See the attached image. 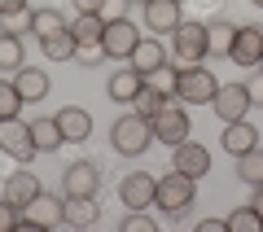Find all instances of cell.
<instances>
[{
	"label": "cell",
	"instance_id": "obj_1",
	"mask_svg": "<svg viewBox=\"0 0 263 232\" xmlns=\"http://www.w3.org/2000/svg\"><path fill=\"white\" fill-rule=\"evenodd\" d=\"M110 145H114V153H123V158H141L145 149L154 145V123L145 119V114H119L114 119V127H110Z\"/></svg>",
	"mask_w": 263,
	"mask_h": 232
},
{
	"label": "cell",
	"instance_id": "obj_2",
	"mask_svg": "<svg viewBox=\"0 0 263 232\" xmlns=\"http://www.w3.org/2000/svg\"><path fill=\"white\" fill-rule=\"evenodd\" d=\"M193 202H197V180L171 167V176L158 180V202H154V206H158L162 215H171V219H180Z\"/></svg>",
	"mask_w": 263,
	"mask_h": 232
},
{
	"label": "cell",
	"instance_id": "obj_3",
	"mask_svg": "<svg viewBox=\"0 0 263 232\" xmlns=\"http://www.w3.org/2000/svg\"><path fill=\"white\" fill-rule=\"evenodd\" d=\"M215 92H219V79L206 70V66H180L176 101H184V105H211Z\"/></svg>",
	"mask_w": 263,
	"mask_h": 232
},
{
	"label": "cell",
	"instance_id": "obj_4",
	"mask_svg": "<svg viewBox=\"0 0 263 232\" xmlns=\"http://www.w3.org/2000/svg\"><path fill=\"white\" fill-rule=\"evenodd\" d=\"M171 57H176L180 66H202L211 57L206 48V22H180L176 31H171Z\"/></svg>",
	"mask_w": 263,
	"mask_h": 232
},
{
	"label": "cell",
	"instance_id": "obj_5",
	"mask_svg": "<svg viewBox=\"0 0 263 232\" xmlns=\"http://www.w3.org/2000/svg\"><path fill=\"white\" fill-rule=\"evenodd\" d=\"M119 202L127 206V210H149L154 202H158V180L149 176V171H132V176L119 180Z\"/></svg>",
	"mask_w": 263,
	"mask_h": 232
},
{
	"label": "cell",
	"instance_id": "obj_6",
	"mask_svg": "<svg viewBox=\"0 0 263 232\" xmlns=\"http://www.w3.org/2000/svg\"><path fill=\"white\" fill-rule=\"evenodd\" d=\"M149 123H154V136H158L162 145H171V149H176L180 140H189V114H184V101L176 105V96H171Z\"/></svg>",
	"mask_w": 263,
	"mask_h": 232
},
{
	"label": "cell",
	"instance_id": "obj_7",
	"mask_svg": "<svg viewBox=\"0 0 263 232\" xmlns=\"http://www.w3.org/2000/svg\"><path fill=\"white\" fill-rule=\"evenodd\" d=\"M0 149H5L13 162H31V158L40 153L35 140H31V123H22V119H0Z\"/></svg>",
	"mask_w": 263,
	"mask_h": 232
},
{
	"label": "cell",
	"instance_id": "obj_8",
	"mask_svg": "<svg viewBox=\"0 0 263 232\" xmlns=\"http://www.w3.org/2000/svg\"><path fill=\"white\" fill-rule=\"evenodd\" d=\"M136 44H141V27H136V22H127V18L105 22V35H101V53H105V57H114V62H127Z\"/></svg>",
	"mask_w": 263,
	"mask_h": 232
},
{
	"label": "cell",
	"instance_id": "obj_9",
	"mask_svg": "<svg viewBox=\"0 0 263 232\" xmlns=\"http://www.w3.org/2000/svg\"><path fill=\"white\" fill-rule=\"evenodd\" d=\"M250 105H254V101H250V92H246V84H219L211 110L219 114V123H237V119L250 114Z\"/></svg>",
	"mask_w": 263,
	"mask_h": 232
},
{
	"label": "cell",
	"instance_id": "obj_10",
	"mask_svg": "<svg viewBox=\"0 0 263 232\" xmlns=\"http://www.w3.org/2000/svg\"><path fill=\"white\" fill-rule=\"evenodd\" d=\"M97 188H101V171H97L92 158L70 162V167H66V176H62V193H70V197H97Z\"/></svg>",
	"mask_w": 263,
	"mask_h": 232
},
{
	"label": "cell",
	"instance_id": "obj_11",
	"mask_svg": "<svg viewBox=\"0 0 263 232\" xmlns=\"http://www.w3.org/2000/svg\"><path fill=\"white\" fill-rule=\"evenodd\" d=\"M145 9V27H149V35H171V31L184 22V13H180V0H149V5H141Z\"/></svg>",
	"mask_w": 263,
	"mask_h": 232
},
{
	"label": "cell",
	"instance_id": "obj_12",
	"mask_svg": "<svg viewBox=\"0 0 263 232\" xmlns=\"http://www.w3.org/2000/svg\"><path fill=\"white\" fill-rule=\"evenodd\" d=\"M228 62H237V66H246V70H254V66L263 62V27H237Z\"/></svg>",
	"mask_w": 263,
	"mask_h": 232
},
{
	"label": "cell",
	"instance_id": "obj_13",
	"mask_svg": "<svg viewBox=\"0 0 263 232\" xmlns=\"http://www.w3.org/2000/svg\"><path fill=\"white\" fill-rule=\"evenodd\" d=\"M171 167L184 171V176H193V180H202L211 171V149L197 145V140H180L176 153H171Z\"/></svg>",
	"mask_w": 263,
	"mask_h": 232
},
{
	"label": "cell",
	"instance_id": "obj_14",
	"mask_svg": "<svg viewBox=\"0 0 263 232\" xmlns=\"http://www.w3.org/2000/svg\"><path fill=\"white\" fill-rule=\"evenodd\" d=\"M219 149H224V153H233V158H241V153L259 149V127H250L246 119L224 123V131H219Z\"/></svg>",
	"mask_w": 263,
	"mask_h": 232
},
{
	"label": "cell",
	"instance_id": "obj_15",
	"mask_svg": "<svg viewBox=\"0 0 263 232\" xmlns=\"http://www.w3.org/2000/svg\"><path fill=\"white\" fill-rule=\"evenodd\" d=\"M145 88V74L136 70V66H119V70L110 74V79H105V96H110V101H136V92H141Z\"/></svg>",
	"mask_w": 263,
	"mask_h": 232
},
{
	"label": "cell",
	"instance_id": "obj_16",
	"mask_svg": "<svg viewBox=\"0 0 263 232\" xmlns=\"http://www.w3.org/2000/svg\"><path fill=\"white\" fill-rule=\"evenodd\" d=\"M101 219V206H97V197H62V223H70V228H92V223Z\"/></svg>",
	"mask_w": 263,
	"mask_h": 232
},
{
	"label": "cell",
	"instance_id": "obj_17",
	"mask_svg": "<svg viewBox=\"0 0 263 232\" xmlns=\"http://www.w3.org/2000/svg\"><path fill=\"white\" fill-rule=\"evenodd\" d=\"M53 119H57V127H62V136L75 140V145H84V140L92 136V114L79 110V105H66V110H57Z\"/></svg>",
	"mask_w": 263,
	"mask_h": 232
},
{
	"label": "cell",
	"instance_id": "obj_18",
	"mask_svg": "<svg viewBox=\"0 0 263 232\" xmlns=\"http://www.w3.org/2000/svg\"><path fill=\"white\" fill-rule=\"evenodd\" d=\"M53 223H62V202L40 193L31 206H22V228H53Z\"/></svg>",
	"mask_w": 263,
	"mask_h": 232
},
{
	"label": "cell",
	"instance_id": "obj_19",
	"mask_svg": "<svg viewBox=\"0 0 263 232\" xmlns=\"http://www.w3.org/2000/svg\"><path fill=\"white\" fill-rule=\"evenodd\" d=\"M167 62H171V53L158 44V35H154V40H141V44L132 48V57H127V66H136L141 74H154L158 66H167Z\"/></svg>",
	"mask_w": 263,
	"mask_h": 232
},
{
	"label": "cell",
	"instance_id": "obj_20",
	"mask_svg": "<svg viewBox=\"0 0 263 232\" xmlns=\"http://www.w3.org/2000/svg\"><path fill=\"white\" fill-rule=\"evenodd\" d=\"M40 193H44V184H40L27 167H18L9 180H5V197H9V202H18V206H31Z\"/></svg>",
	"mask_w": 263,
	"mask_h": 232
},
{
	"label": "cell",
	"instance_id": "obj_21",
	"mask_svg": "<svg viewBox=\"0 0 263 232\" xmlns=\"http://www.w3.org/2000/svg\"><path fill=\"white\" fill-rule=\"evenodd\" d=\"M13 84H18L22 101H44V96H48V70H40V66H22Z\"/></svg>",
	"mask_w": 263,
	"mask_h": 232
},
{
	"label": "cell",
	"instance_id": "obj_22",
	"mask_svg": "<svg viewBox=\"0 0 263 232\" xmlns=\"http://www.w3.org/2000/svg\"><path fill=\"white\" fill-rule=\"evenodd\" d=\"M233 35H237V27L228 18H211L206 22V48H211V57H228V53H233Z\"/></svg>",
	"mask_w": 263,
	"mask_h": 232
},
{
	"label": "cell",
	"instance_id": "obj_23",
	"mask_svg": "<svg viewBox=\"0 0 263 232\" xmlns=\"http://www.w3.org/2000/svg\"><path fill=\"white\" fill-rule=\"evenodd\" d=\"M40 48H44V57H53V62H75L79 40L70 35V27H62V31H53V35L40 40Z\"/></svg>",
	"mask_w": 263,
	"mask_h": 232
},
{
	"label": "cell",
	"instance_id": "obj_24",
	"mask_svg": "<svg viewBox=\"0 0 263 232\" xmlns=\"http://www.w3.org/2000/svg\"><path fill=\"white\" fill-rule=\"evenodd\" d=\"M31 140H35L40 153H57V149L66 145V136H62V127H57V119H35V123H31Z\"/></svg>",
	"mask_w": 263,
	"mask_h": 232
},
{
	"label": "cell",
	"instance_id": "obj_25",
	"mask_svg": "<svg viewBox=\"0 0 263 232\" xmlns=\"http://www.w3.org/2000/svg\"><path fill=\"white\" fill-rule=\"evenodd\" d=\"M22 57H27L22 35L5 31V35H0V70H5V74H18V70H22Z\"/></svg>",
	"mask_w": 263,
	"mask_h": 232
},
{
	"label": "cell",
	"instance_id": "obj_26",
	"mask_svg": "<svg viewBox=\"0 0 263 232\" xmlns=\"http://www.w3.org/2000/svg\"><path fill=\"white\" fill-rule=\"evenodd\" d=\"M70 35H75L79 44H101V35H105V18H101V13H79V18L70 22Z\"/></svg>",
	"mask_w": 263,
	"mask_h": 232
},
{
	"label": "cell",
	"instance_id": "obj_27",
	"mask_svg": "<svg viewBox=\"0 0 263 232\" xmlns=\"http://www.w3.org/2000/svg\"><path fill=\"white\" fill-rule=\"evenodd\" d=\"M62 27H66V18H62V9H57V5H44V9H31V35H35V40L53 35V31H62Z\"/></svg>",
	"mask_w": 263,
	"mask_h": 232
},
{
	"label": "cell",
	"instance_id": "obj_28",
	"mask_svg": "<svg viewBox=\"0 0 263 232\" xmlns=\"http://www.w3.org/2000/svg\"><path fill=\"white\" fill-rule=\"evenodd\" d=\"M237 180H241V184H250V188L263 184V149H250V153H241V158H237Z\"/></svg>",
	"mask_w": 263,
	"mask_h": 232
},
{
	"label": "cell",
	"instance_id": "obj_29",
	"mask_svg": "<svg viewBox=\"0 0 263 232\" xmlns=\"http://www.w3.org/2000/svg\"><path fill=\"white\" fill-rule=\"evenodd\" d=\"M176 79H180V66H176V62H167V66H158L154 74H145V84L158 88L162 96H176Z\"/></svg>",
	"mask_w": 263,
	"mask_h": 232
},
{
	"label": "cell",
	"instance_id": "obj_30",
	"mask_svg": "<svg viewBox=\"0 0 263 232\" xmlns=\"http://www.w3.org/2000/svg\"><path fill=\"white\" fill-rule=\"evenodd\" d=\"M228 232H263V215L254 206H241V210L228 215Z\"/></svg>",
	"mask_w": 263,
	"mask_h": 232
},
{
	"label": "cell",
	"instance_id": "obj_31",
	"mask_svg": "<svg viewBox=\"0 0 263 232\" xmlns=\"http://www.w3.org/2000/svg\"><path fill=\"white\" fill-rule=\"evenodd\" d=\"M167 101H171V96H162L158 88H149V84H145L141 92H136V101H132V105H136V114H145V119H154V114H158V110H162Z\"/></svg>",
	"mask_w": 263,
	"mask_h": 232
},
{
	"label": "cell",
	"instance_id": "obj_32",
	"mask_svg": "<svg viewBox=\"0 0 263 232\" xmlns=\"http://www.w3.org/2000/svg\"><path fill=\"white\" fill-rule=\"evenodd\" d=\"M22 92H18V84H9V79H0V119H18V110H22Z\"/></svg>",
	"mask_w": 263,
	"mask_h": 232
},
{
	"label": "cell",
	"instance_id": "obj_33",
	"mask_svg": "<svg viewBox=\"0 0 263 232\" xmlns=\"http://www.w3.org/2000/svg\"><path fill=\"white\" fill-rule=\"evenodd\" d=\"M13 228H22V206L0 197V232H13Z\"/></svg>",
	"mask_w": 263,
	"mask_h": 232
},
{
	"label": "cell",
	"instance_id": "obj_34",
	"mask_svg": "<svg viewBox=\"0 0 263 232\" xmlns=\"http://www.w3.org/2000/svg\"><path fill=\"white\" fill-rule=\"evenodd\" d=\"M123 232H158V223H154L145 210H127L123 215Z\"/></svg>",
	"mask_w": 263,
	"mask_h": 232
},
{
	"label": "cell",
	"instance_id": "obj_35",
	"mask_svg": "<svg viewBox=\"0 0 263 232\" xmlns=\"http://www.w3.org/2000/svg\"><path fill=\"white\" fill-rule=\"evenodd\" d=\"M75 62L92 70V66H101V62H105V53H101V44H79V48H75Z\"/></svg>",
	"mask_w": 263,
	"mask_h": 232
},
{
	"label": "cell",
	"instance_id": "obj_36",
	"mask_svg": "<svg viewBox=\"0 0 263 232\" xmlns=\"http://www.w3.org/2000/svg\"><path fill=\"white\" fill-rule=\"evenodd\" d=\"M127 5H132V0H105V5H101V18H105V22L127 18Z\"/></svg>",
	"mask_w": 263,
	"mask_h": 232
},
{
	"label": "cell",
	"instance_id": "obj_37",
	"mask_svg": "<svg viewBox=\"0 0 263 232\" xmlns=\"http://www.w3.org/2000/svg\"><path fill=\"white\" fill-rule=\"evenodd\" d=\"M246 92H250L254 105H263V70H259V66H254V74H250V84H246Z\"/></svg>",
	"mask_w": 263,
	"mask_h": 232
},
{
	"label": "cell",
	"instance_id": "obj_38",
	"mask_svg": "<svg viewBox=\"0 0 263 232\" xmlns=\"http://www.w3.org/2000/svg\"><path fill=\"white\" fill-rule=\"evenodd\" d=\"M27 13V0H0V18H18Z\"/></svg>",
	"mask_w": 263,
	"mask_h": 232
},
{
	"label": "cell",
	"instance_id": "obj_39",
	"mask_svg": "<svg viewBox=\"0 0 263 232\" xmlns=\"http://www.w3.org/2000/svg\"><path fill=\"white\" fill-rule=\"evenodd\" d=\"M70 5H75V13H101L105 0H70Z\"/></svg>",
	"mask_w": 263,
	"mask_h": 232
},
{
	"label": "cell",
	"instance_id": "obj_40",
	"mask_svg": "<svg viewBox=\"0 0 263 232\" xmlns=\"http://www.w3.org/2000/svg\"><path fill=\"white\" fill-rule=\"evenodd\" d=\"M197 232H228V219H202Z\"/></svg>",
	"mask_w": 263,
	"mask_h": 232
},
{
	"label": "cell",
	"instance_id": "obj_41",
	"mask_svg": "<svg viewBox=\"0 0 263 232\" xmlns=\"http://www.w3.org/2000/svg\"><path fill=\"white\" fill-rule=\"evenodd\" d=\"M250 206H254V210H259V215H263V184H259V188H254V202H250Z\"/></svg>",
	"mask_w": 263,
	"mask_h": 232
},
{
	"label": "cell",
	"instance_id": "obj_42",
	"mask_svg": "<svg viewBox=\"0 0 263 232\" xmlns=\"http://www.w3.org/2000/svg\"><path fill=\"white\" fill-rule=\"evenodd\" d=\"M250 5H254V9H263V0H250Z\"/></svg>",
	"mask_w": 263,
	"mask_h": 232
},
{
	"label": "cell",
	"instance_id": "obj_43",
	"mask_svg": "<svg viewBox=\"0 0 263 232\" xmlns=\"http://www.w3.org/2000/svg\"><path fill=\"white\" fill-rule=\"evenodd\" d=\"M132 5H149V0H132Z\"/></svg>",
	"mask_w": 263,
	"mask_h": 232
},
{
	"label": "cell",
	"instance_id": "obj_44",
	"mask_svg": "<svg viewBox=\"0 0 263 232\" xmlns=\"http://www.w3.org/2000/svg\"><path fill=\"white\" fill-rule=\"evenodd\" d=\"M259 70H263V62H259Z\"/></svg>",
	"mask_w": 263,
	"mask_h": 232
},
{
	"label": "cell",
	"instance_id": "obj_45",
	"mask_svg": "<svg viewBox=\"0 0 263 232\" xmlns=\"http://www.w3.org/2000/svg\"><path fill=\"white\" fill-rule=\"evenodd\" d=\"M180 5H184V0H180Z\"/></svg>",
	"mask_w": 263,
	"mask_h": 232
}]
</instances>
